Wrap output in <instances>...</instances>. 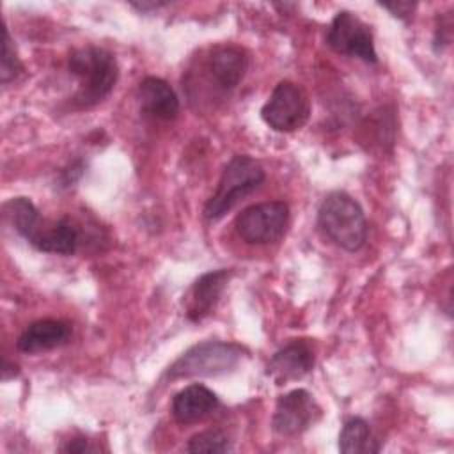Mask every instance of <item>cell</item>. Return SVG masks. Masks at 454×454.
I'll return each mask as SVG.
<instances>
[{
    "label": "cell",
    "instance_id": "obj_1",
    "mask_svg": "<svg viewBox=\"0 0 454 454\" xmlns=\"http://www.w3.org/2000/svg\"><path fill=\"white\" fill-rule=\"evenodd\" d=\"M67 67L78 80V89L71 98L76 110H87L101 103L114 90L119 78L115 57L98 46H83L71 51Z\"/></svg>",
    "mask_w": 454,
    "mask_h": 454
},
{
    "label": "cell",
    "instance_id": "obj_2",
    "mask_svg": "<svg viewBox=\"0 0 454 454\" xmlns=\"http://www.w3.org/2000/svg\"><path fill=\"white\" fill-rule=\"evenodd\" d=\"M317 225L337 247L356 252L367 239V222L360 204L344 192L328 193L317 209Z\"/></svg>",
    "mask_w": 454,
    "mask_h": 454
},
{
    "label": "cell",
    "instance_id": "obj_3",
    "mask_svg": "<svg viewBox=\"0 0 454 454\" xmlns=\"http://www.w3.org/2000/svg\"><path fill=\"white\" fill-rule=\"evenodd\" d=\"M264 183V168L247 154H236L225 165L216 192L204 206L207 220H218L231 211L241 199L255 192Z\"/></svg>",
    "mask_w": 454,
    "mask_h": 454
},
{
    "label": "cell",
    "instance_id": "obj_4",
    "mask_svg": "<svg viewBox=\"0 0 454 454\" xmlns=\"http://www.w3.org/2000/svg\"><path fill=\"white\" fill-rule=\"evenodd\" d=\"M247 349L236 342L206 340L186 349L168 369V380L220 376L234 371Z\"/></svg>",
    "mask_w": 454,
    "mask_h": 454
},
{
    "label": "cell",
    "instance_id": "obj_5",
    "mask_svg": "<svg viewBox=\"0 0 454 454\" xmlns=\"http://www.w3.org/2000/svg\"><path fill=\"white\" fill-rule=\"evenodd\" d=\"M310 115L307 92L289 80L278 82L261 108L262 121L275 131L291 133L300 129Z\"/></svg>",
    "mask_w": 454,
    "mask_h": 454
},
{
    "label": "cell",
    "instance_id": "obj_6",
    "mask_svg": "<svg viewBox=\"0 0 454 454\" xmlns=\"http://www.w3.org/2000/svg\"><path fill=\"white\" fill-rule=\"evenodd\" d=\"M289 222V207L282 200H268L245 207L234 220L238 236L250 245L280 239Z\"/></svg>",
    "mask_w": 454,
    "mask_h": 454
},
{
    "label": "cell",
    "instance_id": "obj_7",
    "mask_svg": "<svg viewBox=\"0 0 454 454\" xmlns=\"http://www.w3.org/2000/svg\"><path fill=\"white\" fill-rule=\"evenodd\" d=\"M326 43L337 53L358 57L367 64L378 62V53L369 25H365L356 14L349 11H340L335 14L326 32Z\"/></svg>",
    "mask_w": 454,
    "mask_h": 454
},
{
    "label": "cell",
    "instance_id": "obj_8",
    "mask_svg": "<svg viewBox=\"0 0 454 454\" xmlns=\"http://www.w3.org/2000/svg\"><path fill=\"white\" fill-rule=\"evenodd\" d=\"M321 415L314 395L305 388H294L277 399L271 427L280 436L305 433Z\"/></svg>",
    "mask_w": 454,
    "mask_h": 454
},
{
    "label": "cell",
    "instance_id": "obj_9",
    "mask_svg": "<svg viewBox=\"0 0 454 454\" xmlns=\"http://www.w3.org/2000/svg\"><path fill=\"white\" fill-rule=\"evenodd\" d=\"M314 367L312 348L305 340H293L282 346L268 362L266 374L277 383L284 385L303 378Z\"/></svg>",
    "mask_w": 454,
    "mask_h": 454
},
{
    "label": "cell",
    "instance_id": "obj_10",
    "mask_svg": "<svg viewBox=\"0 0 454 454\" xmlns=\"http://www.w3.org/2000/svg\"><path fill=\"white\" fill-rule=\"evenodd\" d=\"M229 278H231V271L225 268L200 275L192 286L186 300L188 319L200 321L206 316H209L215 310L216 303L220 301V296L223 294V289Z\"/></svg>",
    "mask_w": 454,
    "mask_h": 454
},
{
    "label": "cell",
    "instance_id": "obj_11",
    "mask_svg": "<svg viewBox=\"0 0 454 454\" xmlns=\"http://www.w3.org/2000/svg\"><path fill=\"white\" fill-rule=\"evenodd\" d=\"M247 69V57L236 46H215L207 57L206 71L222 92L236 89Z\"/></svg>",
    "mask_w": 454,
    "mask_h": 454
},
{
    "label": "cell",
    "instance_id": "obj_12",
    "mask_svg": "<svg viewBox=\"0 0 454 454\" xmlns=\"http://www.w3.org/2000/svg\"><path fill=\"white\" fill-rule=\"evenodd\" d=\"M220 401L213 390L204 385H190L172 399V415L179 424H195L207 419Z\"/></svg>",
    "mask_w": 454,
    "mask_h": 454
},
{
    "label": "cell",
    "instance_id": "obj_13",
    "mask_svg": "<svg viewBox=\"0 0 454 454\" xmlns=\"http://www.w3.org/2000/svg\"><path fill=\"white\" fill-rule=\"evenodd\" d=\"M71 337V326L60 319H39L30 323L18 337L16 348L23 353H39L64 346Z\"/></svg>",
    "mask_w": 454,
    "mask_h": 454
},
{
    "label": "cell",
    "instance_id": "obj_14",
    "mask_svg": "<svg viewBox=\"0 0 454 454\" xmlns=\"http://www.w3.org/2000/svg\"><path fill=\"white\" fill-rule=\"evenodd\" d=\"M138 99L142 112L160 121H172L179 114V99L172 87L156 76H147L140 82Z\"/></svg>",
    "mask_w": 454,
    "mask_h": 454
},
{
    "label": "cell",
    "instance_id": "obj_15",
    "mask_svg": "<svg viewBox=\"0 0 454 454\" xmlns=\"http://www.w3.org/2000/svg\"><path fill=\"white\" fill-rule=\"evenodd\" d=\"M78 229L69 222L67 218H60L50 227L46 223H39L37 231L34 236L28 239L32 247H35L41 252L48 254H62V255H71L78 248Z\"/></svg>",
    "mask_w": 454,
    "mask_h": 454
},
{
    "label": "cell",
    "instance_id": "obj_16",
    "mask_svg": "<svg viewBox=\"0 0 454 454\" xmlns=\"http://www.w3.org/2000/svg\"><path fill=\"white\" fill-rule=\"evenodd\" d=\"M339 449L346 454H372L378 452L380 442L374 438L369 424L364 419H348L339 434Z\"/></svg>",
    "mask_w": 454,
    "mask_h": 454
},
{
    "label": "cell",
    "instance_id": "obj_17",
    "mask_svg": "<svg viewBox=\"0 0 454 454\" xmlns=\"http://www.w3.org/2000/svg\"><path fill=\"white\" fill-rule=\"evenodd\" d=\"M231 442L229 438L218 431V429H207L202 433L193 434L188 443H186V450L188 452H207V454H218V452H229Z\"/></svg>",
    "mask_w": 454,
    "mask_h": 454
},
{
    "label": "cell",
    "instance_id": "obj_18",
    "mask_svg": "<svg viewBox=\"0 0 454 454\" xmlns=\"http://www.w3.org/2000/svg\"><path fill=\"white\" fill-rule=\"evenodd\" d=\"M2 34H4V39H2V59H0V80L2 83H9L21 71V62L16 55L7 27L2 28Z\"/></svg>",
    "mask_w": 454,
    "mask_h": 454
},
{
    "label": "cell",
    "instance_id": "obj_19",
    "mask_svg": "<svg viewBox=\"0 0 454 454\" xmlns=\"http://www.w3.org/2000/svg\"><path fill=\"white\" fill-rule=\"evenodd\" d=\"M380 5H381V7H385V9H388L394 16H397V18H401V20L410 18V14L413 12V9L417 7L415 4H411V2H403V0H395V2H381Z\"/></svg>",
    "mask_w": 454,
    "mask_h": 454
},
{
    "label": "cell",
    "instance_id": "obj_20",
    "mask_svg": "<svg viewBox=\"0 0 454 454\" xmlns=\"http://www.w3.org/2000/svg\"><path fill=\"white\" fill-rule=\"evenodd\" d=\"M62 450L64 452H73V454H83V452H96L98 449L92 447L87 438H73L62 447Z\"/></svg>",
    "mask_w": 454,
    "mask_h": 454
},
{
    "label": "cell",
    "instance_id": "obj_21",
    "mask_svg": "<svg viewBox=\"0 0 454 454\" xmlns=\"http://www.w3.org/2000/svg\"><path fill=\"white\" fill-rule=\"evenodd\" d=\"M131 5H133V7H137V9H140V11H149V9L163 7V5H167V4H165V2H140V4L133 2Z\"/></svg>",
    "mask_w": 454,
    "mask_h": 454
}]
</instances>
